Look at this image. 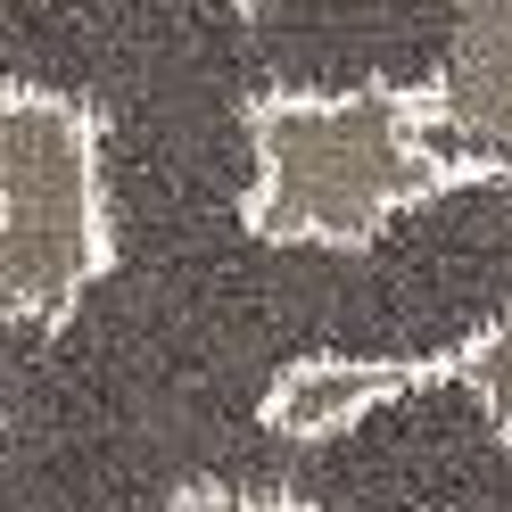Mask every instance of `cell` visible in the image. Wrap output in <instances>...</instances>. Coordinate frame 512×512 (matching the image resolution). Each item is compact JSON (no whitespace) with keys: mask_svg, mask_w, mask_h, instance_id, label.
Instances as JSON below:
<instances>
[{"mask_svg":"<svg viewBox=\"0 0 512 512\" xmlns=\"http://www.w3.org/2000/svg\"><path fill=\"white\" fill-rule=\"evenodd\" d=\"M240 223L273 248H372L397 215L479 182L438 141L422 83H273L240 108Z\"/></svg>","mask_w":512,"mask_h":512,"instance_id":"6da1fadb","label":"cell"},{"mask_svg":"<svg viewBox=\"0 0 512 512\" xmlns=\"http://www.w3.org/2000/svg\"><path fill=\"white\" fill-rule=\"evenodd\" d=\"M108 124L58 83L0 75V331L67 323L116 273Z\"/></svg>","mask_w":512,"mask_h":512,"instance_id":"7a4b0ae2","label":"cell"},{"mask_svg":"<svg viewBox=\"0 0 512 512\" xmlns=\"http://www.w3.org/2000/svg\"><path fill=\"white\" fill-rule=\"evenodd\" d=\"M422 100H430L438 141L479 182H512V0H488L455 25Z\"/></svg>","mask_w":512,"mask_h":512,"instance_id":"3957f363","label":"cell"},{"mask_svg":"<svg viewBox=\"0 0 512 512\" xmlns=\"http://www.w3.org/2000/svg\"><path fill=\"white\" fill-rule=\"evenodd\" d=\"M405 389H438V356H298L265 380L256 422L273 438H331L364 413L397 405Z\"/></svg>","mask_w":512,"mask_h":512,"instance_id":"277c9868","label":"cell"},{"mask_svg":"<svg viewBox=\"0 0 512 512\" xmlns=\"http://www.w3.org/2000/svg\"><path fill=\"white\" fill-rule=\"evenodd\" d=\"M438 380H455V389L488 413V430L512 446V298L479 331H463L455 347H438Z\"/></svg>","mask_w":512,"mask_h":512,"instance_id":"5b68a950","label":"cell"},{"mask_svg":"<svg viewBox=\"0 0 512 512\" xmlns=\"http://www.w3.org/2000/svg\"><path fill=\"white\" fill-rule=\"evenodd\" d=\"M157 512H339V504H314V496H273V488H223V479H190V488H174Z\"/></svg>","mask_w":512,"mask_h":512,"instance_id":"8992f818","label":"cell"}]
</instances>
